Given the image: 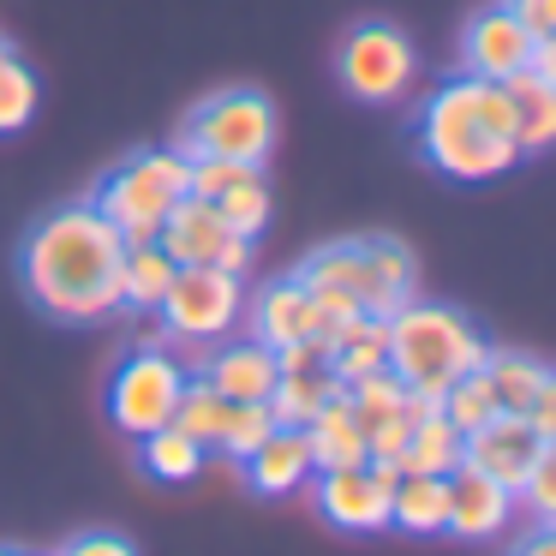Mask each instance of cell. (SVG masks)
<instances>
[{
  "instance_id": "obj_1",
  "label": "cell",
  "mask_w": 556,
  "mask_h": 556,
  "mask_svg": "<svg viewBox=\"0 0 556 556\" xmlns=\"http://www.w3.org/2000/svg\"><path fill=\"white\" fill-rule=\"evenodd\" d=\"M121 228L85 198V204L49 210L25 233L18 269L42 312H54L61 324H97V317L121 312Z\"/></svg>"
},
{
  "instance_id": "obj_2",
  "label": "cell",
  "mask_w": 556,
  "mask_h": 556,
  "mask_svg": "<svg viewBox=\"0 0 556 556\" xmlns=\"http://www.w3.org/2000/svg\"><path fill=\"white\" fill-rule=\"evenodd\" d=\"M419 156L448 180H496L520 162V132H515V102L496 78L455 73L425 97L419 109Z\"/></svg>"
},
{
  "instance_id": "obj_3",
  "label": "cell",
  "mask_w": 556,
  "mask_h": 556,
  "mask_svg": "<svg viewBox=\"0 0 556 556\" xmlns=\"http://www.w3.org/2000/svg\"><path fill=\"white\" fill-rule=\"evenodd\" d=\"M300 281L305 288H324V293H341L353 312H371V317H389L413 300V281H419V264L401 240H336V245H317L312 257L300 264Z\"/></svg>"
},
{
  "instance_id": "obj_4",
  "label": "cell",
  "mask_w": 556,
  "mask_h": 556,
  "mask_svg": "<svg viewBox=\"0 0 556 556\" xmlns=\"http://www.w3.org/2000/svg\"><path fill=\"white\" fill-rule=\"evenodd\" d=\"M484 359H491V341L479 336L472 317L419 300L389 312V371L401 383H455V377L479 371Z\"/></svg>"
},
{
  "instance_id": "obj_5",
  "label": "cell",
  "mask_w": 556,
  "mask_h": 556,
  "mask_svg": "<svg viewBox=\"0 0 556 556\" xmlns=\"http://www.w3.org/2000/svg\"><path fill=\"white\" fill-rule=\"evenodd\" d=\"M186 168L192 162L180 150H138L121 168H109L90 192V204L121 228V240H156V228L168 222V210L186 198Z\"/></svg>"
},
{
  "instance_id": "obj_6",
  "label": "cell",
  "mask_w": 556,
  "mask_h": 556,
  "mask_svg": "<svg viewBox=\"0 0 556 556\" xmlns=\"http://www.w3.org/2000/svg\"><path fill=\"white\" fill-rule=\"evenodd\" d=\"M180 156H222V162H257L264 168L276 150V109L264 90H216L204 97L180 126Z\"/></svg>"
},
{
  "instance_id": "obj_7",
  "label": "cell",
  "mask_w": 556,
  "mask_h": 556,
  "mask_svg": "<svg viewBox=\"0 0 556 556\" xmlns=\"http://www.w3.org/2000/svg\"><path fill=\"white\" fill-rule=\"evenodd\" d=\"M413 66H419V61H413L407 30L383 25V18L353 25L348 37H341V49H336V78H341V90H348V97H359V102H395V97H407Z\"/></svg>"
},
{
  "instance_id": "obj_8",
  "label": "cell",
  "mask_w": 556,
  "mask_h": 556,
  "mask_svg": "<svg viewBox=\"0 0 556 556\" xmlns=\"http://www.w3.org/2000/svg\"><path fill=\"white\" fill-rule=\"evenodd\" d=\"M180 389H186L180 359H168V353H156V348H138V353H126L109 377V419L121 425L126 437H150L174 419Z\"/></svg>"
},
{
  "instance_id": "obj_9",
  "label": "cell",
  "mask_w": 556,
  "mask_h": 556,
  "mask_svg": "<svg viewBox=\"0 0 556 556\" xmlns=\"http://www.w3.org/2000/svg\"><path fill=\"white\" fill-rule=\"evenodd\" d=\"M240 276H228V269H174L156 312L174 341H222L240 324Z\"/></svg>"
},
{
  "instance_id": "obj_10",
  "label": "cell",
  "mask_w": 556,
  "mask_h": 556,
  "mask_svg": "<svg viewBox=\"0 0 556 556\" xmlns=\"http://www.w3.org/2000/svg\"><path fill=\"white\" fill-rule=\"evenodd\" d=\"M156 245L180 269H228V276H245V264H252V240L233 233L228 222L216 216V204H204V198H192V192L168 210V222L156 228Z\"/></svg>"
},
{
  "instance_id": "obj_11",
  "label": "cell",
  "mask_w": 556,
  "mask_h": 556,
  "mask_svg": "<svg viewBox=\"0 0 556 556\" xmlns=\"http://www.w3.org/2000/svg\"><path fill=\"white\" fill-rule=\"evenodd\" d=\"M186 192L216 204V216L228 222L233 233L257 240L269 228V180L257 162H222V156H186Z\"/></svg>"
},
{
  "instance_id": "obj_12",
  "label": "cell",
  "mask_w": 556,
  "mask_h": 556,
  "mask_svg": "<svg viewBox=\"0 0 556 556\" xmlns=\"http://www.w3.org/2000/svg\"><path fill=\"white\" fill-rule=\"evenodd\" d=\"M401 467L395 460H359V467H329L317 479V508L341 532H377L389 527V496H395Z\"/></svg>"
},
{
  "instance_id": "obj_13",
  "label": "cell",
  "mask_w": 556,
  "mask_h": 556,
  "mask_svg": "<svg viewBox=\"0 0 556 556\" xmlns=\"http://www.w3.org/2000/svg\"><path fill=\"white\" fill-rule=\"evenodd\" d=\"M544 448L551 443L532 431L527 413H491L479 431L460 437V460H467L472 472H484V479H496L508 496H515V484L527 479V467L544 455Z\"/></svg>"
},
{
  "instance_id": "obj_14",
  "label": "cell",
  "mask_w": 556,
  "mask_h": 556,
  "mask_svg": "<svg viewBox=\"0 0 556 556\" xmlns=\"http://www.w3.org/2000/svg\"><path fill=\"white\" fill-rule=\"evenodd\" d=\"M532 42H539V37H532L508 7H484V13L467 25V37H460V61H467L472 78H496V85H503L508 73L527 66Z\"/></svg>"
},
{
  "instance_id": "obj_15",
  "label": "cell",
  "mask_w": 556,
  "mask_h": 556,
  "mask_svg": "<svg viewBox=\"0 0 556 556\" xmlns=\"http://www.w3.org/2000/svg\"><path fill=\"white\" fill-rule=\"evenodd\" d=\"M204 377L210 389H216L222 401H269V389H276V348H264V341H233V348H216L204 359Z\"/></svg>"
},
{
  "instance_id": "obj_16",
  "label": "cell",
  "mask_w": 556,
  "mask_h": 556,
  "mask_svg": "<svg viewBox=\"0 0 556 556\" xmlns=\"http://www.w3.org/2000/svg\"><path fill=\"white\" fill-rule=\"evenodd\" d=\"M443 484H448V532H460V539H496V532H503L515 496L496 479H484V472H472L467 460H460Z\"/></svg>"
},
{
  "instance_id": "obj_17",
  "label": "cell",
  "mask_w": 556,
  "mask_h": 556,
  "mask_svg": "<svg viewBox=\"0 0 556 556\" xmlns=\"http://www.w3.org/2000/svg\"><path fill=\"white\" fill-rule=\"evenodd\" d=\"M240 467H245V484L264 491V496H288L317 472L312 467V443H305V431H293V425H276Z\"/></svg>"
},
{
  "instance_id": "obj_18",
  "label": "cell",
  "mask_w": 556,
  "mask_h": 556,
  "mask_svg": "<svg viewBox=\"0 0 556 556\" xmlns=\"http://www.w3.org/2000/svg\"><path fill=\"white\" fill-rule=\"evenodd\" d=\"M329 371L341 377V389L371 371H389V317H371V312L348 317L329 341Z\"/></svg>"
},
{
  "instance_id": "obj_19",
  "label": "cell",
  "mask_w": 556,
  "mask_h": 556,
  "mask_svg": "<svg viewBox=\"0 0 556 556\" xmlns=\"http://www.w3.org/2000/svg\"><path fill=\"white\" fill-rule=\"evenodd\" d=\"M300 431H305V443H312V467L317 472L359 467V460H365V431H359V419L348 413V395L324 401V407H317Z\"/></svg>"
},
{
  "instance_id": "obj_20",
  "label": "cell",
  "mask_w": 556,
  "mask_h": 556,
  "mask_svg": "<svg viewBox=\"0 0 556 556\" xmlns=\"http://www.w3.org/2000/svg\"><path fill=\"white\" fill-rule=\"evenodd\" d=\"M389 527L401 532H448V484L437 472H401L389 496Z\"/></svg>"
},
{
  "instance_id": "obj_21",
  "label": "cell",
  "mask_w": 556,
  "mask_h": 556,
  "mask_svg": "<svg viewBox=\"0 0 556 556\" xmlns=\"http://www.w3.org/2000/svg\"><path fill=\"white\" fill-rule=\"evenodd\" d=\"M508 102H515V132H520V156H532V150H544L556 138V85L539 73H508L503 78Z\"/></svg>"
},
{
  "instance_id": "obj_22",
  "label": "cell",
  "mask_w": 556,
  "mask_h": 556,
  "mask_svg": "<svg viewBox=\"0 0 556 556\" xmlns=\"http://www.w3.org/2000/svg\"><path fill=\"white\" fill-rule=\"evenodd\" d=\"M336 395H341V377L329 371V359H324V365H305V371H281L264 407H269V419H276V425H293V431H300V425L312 419L324 401H336Z\"/></svg>"
},
{
  "instance_id": "obj_23",
  "label": "cell",
  "mask_w": 556,
  "mask_h": 556,
  "mask_svg": "<svg viewBox=\"0 0 556 556\" xmlns=\"http://www.w3.org/2000/svg\"><path fill=\"white\" fill-rule=\"evenodd\" d=\"M174 269L180 264H174L156 240H132L126 257H121V305H132V312H156L162 293H168V281H174Z\"/></svg>"
},
{
  "instance_id": "obj_24",
  "label": "cell",
  "mask_w": 556,
  "mask_h": 556,
  "mask_svg": "<svg viewBox=\"0 0 556 556\" xmlns=\"http://www.w3.org/2000/svg\"><path fill=\"white\" fill-rule=\"evenodd\" d=\"M484 377H491V395H496V407H503V413H527L532 401H539L544 389L556 383V377L544 371L532 353H503V348H491Z\"/></svg>"
},
{
  "instance_id": "obj_25",
  "label": "cell",
  "mask_w": 556,
  "mask_h": 556,
  "mask_svg": "<svg viewBox=\"0 0 556 556\" xmlns=\"http://www.w3.org/2000/svg\"><path fill=\"white\" fill-rule=\"evenodd\" d=\"M204 455H210V448H198L192 437L174 431V425L138 437V467H144L156 484H186V479H198V472H204Z\"/></svg>"
},
{
  "instance_id": "obj_26",
  "label": "cell",
  "mask_w": 556,
  "mask_h": 556,
  "mask_svg": "<svg viewBox=\"0 0 556 556\" xmlns=\"http://www.w3.org/2000/svg\"><path fill=\"white\" fill-rule=\"evenodd\" d=\"M401 472H437V479H448V472L460 467V431L443 419V413H431V419H419L407 431V448L395 455Z\"/></svg>"
},
{
  "instance_id": "obj_27",
  "label": "cell",
  "mask_w": 556,
  "mask_h": 556,
  "mask_svg": "<svg viewBox=\"0 0 556 556\" xmlns=\"http://www.w3.org/2000/svg\"><path fill=\"white\" fill-rule=\"evenodd\" d=\"M228 407H233V401H222L216 389L204 383V377H186V389H180V401H174V419H168V425H174V431H186L198 448H216Z\"/></svg>"
},
{
  "instance_id": "obj_28",
  "label": "cell",
  "mask_w": 556,
  "mask_h": 556,
  "mask_svg": "<svg viewBox=\"0 0 556 556\" xmlns=\"http://www.w3.org/2000/svg\"><path fill=\"white\" fill-rule=\"evenodd\" d=\"M37 73H30L18 54H0V138L7 132H25L30 114H37Z\"/></svg>"
},
{
  "instance_id": "obj_29",
  "label": "cell",
  "mask_w": 556,
  "mask_h": 556,
  "mask_svg": "<svg viewBox=\"0 0 556 556\" xmlns=\"http://www.w3.org/2000/svg\"><path fill=\"white\" fill-rule=\"evenodd\" d=\"M491 413H503V407H496V395H491V377H484V365H479V371H467V377H455V383H448V395H443V419L455 425L460 437H467V431H479V425L491 419Z\"/></svg>"
},
{
  "instance_id": "obj_30",
  "label": "cell",
  "mask_w": 556,
  "mask_h": 556,
  "mask_svg": "<svg viewBox=\"0 0 556 556\" xmlns=\"http://www.w3.org/2000/svg\"><path fill=\"white\" fill-rule=\"evenodd\" d=\"M269 431H276V419H269V407H264V401H233V407H228V419H222L216 448H222L228 460H245V455H252V448L264 443Z\"/></svg>"
},
{
  "instance_id": "obj_31",
  "label": "cell",
  "mask_w": 556,
  "mask_h": 556,
  "mask_svg": "<svg viewBox=\"0 0 556 556\" xmlns=\"http://www.w3.org/2000/svg\"><path fill=\"white\" fill-rule=\"evenodd\" d=\"M515 496L527 503V515L539 520V527H551V520H556V448H544V455L532 460L527 479L515 484Z\"/></svg>"
},
{
  "instance_id": "obj_32",
  "label": "cell",
  "mask_w": 556,
  "mask_h": 556,
  "mask_svg": "<svg viewBox=\"0 0 556 556\" xmlns=\"http://www.w3.org/2000/svg\"><path fill=\"white\" fill-rule=\"evenodd\" d=\"M532 37H556V0H503Z\"/></svg>"
},
{
  "instance_id": "obj_33",
  "label": "cell",
  "mask_w": 556,
  "mask_h": 556,
  "mask_svg": "<svg viewBox=\"0 0 556 556\" xmlns=\"http://www.w3.org/2000/svg\"><path fill=\"white\" fill-rule=\"evenodd\" d=\"M61 556H138V551L121 539V532H85V539H73Z\"/></svg>"
},
{
  "instance_id": "obj_34",
  "label": "cell",
  "mask_w": 556,
  "mask_h": 556,
  "mask_svg": "<svg viewBox=\"0 0 556 556\" xmlns=\"http://www.w3.org/2000/svg\"><path fill=\"white\" fill-rule=\"evenodd\" d=\"M527 419H532V431H539L544 443H556V383H551V389H544V395L527 407Z\"/></svg>"
},
{
  "instance_id": "obj_35",
  "label": "cell",
  "mask_w": 556,
  "mask_h": 556,
  "mask_svg": "<svg viewBox=\"0 0 556 556\" xmlns=\"http://www.w3.org/2000/svg\"><path fill=\"white\" fill-rule=\"evenodd\" d=\"M515 556H556V532H551V527H539V532H532V539L520 544Z\"/></svg>"
},
{
  "instance_id": "obj_36",
  "label": "cell",
  "mask_w": 556,
  "mask_h": 556,
  "mask_svg": "<svg viewBox=\"0 0 556 556\" xmlns=\"http://www.w3.org/2000/svg\"><path fill=\"white\" fill-rule=\"evenodd\" d=\"M0 54H13V42H7V30H0Z\"/></svg>"
}]
</instances>
